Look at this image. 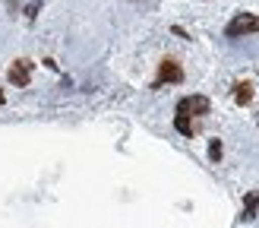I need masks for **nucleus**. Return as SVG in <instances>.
Wrapping results in <instances>:
<instances>
[{
	"instance_id": "obj_1",
	"label": "nucleus",
	"mask_w": 259,
	"mask_h": 228,
	"mask_svg": "<svg viewBox=\"0 0 259 228\" xmlns=\"http://www.w3.org/2000/svg\"><path fill=\"white\" fill-rule=\"evenodd\" d=\"M225 32H228V38H240V35L259 32V16H256V13H237V16L228 22Z\"/></svg>"
},
{
	"instance_id": "obj_2",
	"label": "nucleus",
	"mask_w": 259,
	"mask_h": 228,
	"mask_svg": "<svg viewBox=\"0 0 259 228\" xmlns=\"http://www.w3.org/2000/svg\"><path fill=\"white\" fill-rule=\"evenodd\" d=\"M177 114H184V118H190V114H209V98L205 95H187L177 101Z\"/></svg>"
},
{
	"instance_id": "obj_3",
	"label": "nucleus",
	"mask_w": 259,
	"mask_h": 228,
	"mask_svg": "<svg viewBox=\"0 0 259 228\" xmlns=\"http://www.w3.org/2000/svg\"><path fill=\"white\" fill-rule=\"evenodd\" d=\"M29 76H32V60H16L10 67V83L13 86H29Z\"/></svg>"
},
{
	"instance_id": "obj_4",
	"label": "nucleus",
	"mask_w": 259,
	"mask_h": 228,
	"mask_svg": "<svg viewBox=\"0 0 259 228\" xmlns=\"http://www.w3.org/2000/svg\"><path fill=\"white\" fill-rule=\"evenodd\" d=\"M158 80L161 83H184V70H180L177 60H164L158 67Z\"/></svg>"
},
{
	"instance_id": "obj_5",
	"label": "nucleus",
	"mask_w": 259,
	"mask_h": 228,
	"mask_svg": "<svg viewBox=\"0 0 259 228\" xmlns=\"http://www.w3.org/2000/svg\"><path fill=\"white\" fill-rule=\"evenodd\" d=\"M250 98H253V83H240L234 89V101H237V105H247Z\"/></svg>"
},
{
	"instance_id": "obj_6",
	"label": "nucleus",
	"mask_w": 259,
	"mask_h": 228,
	"mask_svg": "<svg viewBox=\"0 0 259 228\" xmlns=\"http://www.w3.org/2000/svg\"><path fill=\"white\" fill-rule=\"evenodd\" d=\"M256 206H259V194H247V206H243L240 219H243V222H250L253 215H256Z\"/></svg>"
},
{
	"instance_id": "obj_7",
	"label": "nucleus",
	"mask_w": 259,
	"mask_h": 228,
	"mask_svg": "<svg viewBox=\"0 0 259 228\" xmlns=\"http://www.w3.org/2000/svg\"><path fill=\"white\" fill-rule=\"evenodd\" d=\"M174 127H177V130L184 133V136H193V133H196L193 121H190V118H184V114H177V118H174Z\"/></svg>"
},
{
	"instance_id": "obj_8",
	"label": "nucleus",
	"mask_w": 259,
	"mask_h": 228,
	"mask_svg": "<svg viewBox=\"0 0 259 228\" xmlns=\"http://www.w3.org/2000/svg\"><path fill=\"white\" fill-rule=\"evenodd\" d=\"M209 156H212L215 162H218V159H222V143H218V139H215V143L209 146Z\"/></svg>"
},
{
	"instance_id": "obj_9",
	"label": "nucleus",
	"mask_w": 259,
	"mask_h": 228,
	"mask_svg": "<svg viewBox=\"0 0 259 228\" xmlns=\"http://www.w3.org/2000/svg\"><path fill=\"white\" fill-rule=\"evenodd\" d=\"M4 101H7V98H4V92H0V105H4Z\"/></svg>"
}]
</instances>
